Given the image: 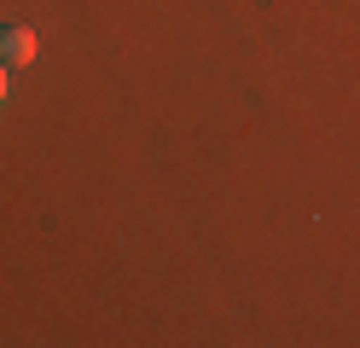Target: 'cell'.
Listing matches in <instances>:
<instances>
[{
	"mask_svg": "<svg viewBox=\"0 0 360 348\" xmlns=\"http://www.w3.org/2000/svg\"><path fill=\"white\" fill-rule=\"evenodd\" d=\"M35 53H41V41H35L30 23H0V58H6L12 70L18 64H35Z\"/></svg>",
	"mask_w": 360,
	"mask_h": 348,
	"instance_id": "cell-1",
	"label": "cell"
},
{
	"mask_svg": "<svg viewBox=\"0 0 360 348\" xmlns=\"http://www.w3.org/2000/svg\"><path fill=\"white\" fill-rule=\"evenodd\" d=\"M6 70H12V64L0 58V105H6V93H12V82H6Z\"/></svg>",
	"mask_w": 360,
	"mask_h": 348,
	"instance_id": "cell-2",
	"label": "cell"
}]
</instances>
